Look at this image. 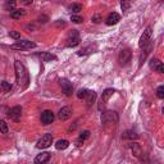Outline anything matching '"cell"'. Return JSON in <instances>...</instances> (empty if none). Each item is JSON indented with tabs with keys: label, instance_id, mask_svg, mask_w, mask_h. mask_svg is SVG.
<instances>
[{
	"label": "cell",
	"instance_id": "cell-32",
	"mask_svg": "<svg viewBox=\"0 0 164 164\" xmlns=\"http://www.w3.org/2000/svg\"><path fill=\"white\" fill-rule=\"evenodd\" d=\"M100 20H101V17H100L99 14H95V15L92 17V22H94V23H99Z\"/></svg>",
	"mask_w": 164,
	"mask_h": 164
},
{
	"label": "cell",
	"instance_id": "cell-26",
	"mask_svg": "<svg viewBox=\"0 0 164 164\" xmlns=\"http://www.w3.org/2000/svg\"><path fill=\"white\" fill-rule=\"evenodd\" d=\"M90 136V131H82L81 135H80V138H78V141L80 142H83L86 138H87Z\"/></svg>",
	"mask_w": 164,
	"mask_h": 164
},
{
	"label": "cell",
	"instance_id": "cell-15",
	"mask_svg": "<svg viewBox=\"0 0 164 164\" xmlns=\"http://www.w3.org/2000/svg\"><path fill=\"white\" fill-rule=\"evenodd\" d=\"M113 94H114V90L113 89H106V90H104V92H102V95H101V101L102 102H108L110 97L113 96Z\"/></svg>",
	"mask_w": 164,
	"mask_h": 164
},
{
	"label": "cell",
	"instance_id": "cell-19",
	"mask_svg": "<svg viewBox=\"0 0 164 164\" xmlns=\"http://www.w3.org/2000/svg\"><path fill=\"white\" fill-rule=\"evenodd\" d=\"M24 14H26V12L23 9H13V12H10V17L13 19H18L20 17H23Z\"/></svg>",
	"mask_w": 164,
	"mask_h": 164
},
{
	"label": "cell",
	"instance_id": "cell-8",
	"mask_svg": "<svg viewBox=\"0 0 164 164\" xmlns=\"http://www.w3.org/2000/svg\"><path fill=\"white\" fill-rule=\"evenodd\" d=\"M118 60H119V64L121 65L128 64V62L131 60V50H130V49H123V50L119 53Z\"/></svg>",
	"mask_w": 164,
	"mask_h": 164
},
{
	"label": "cell",
	"instance_id": "cell-30",
	"mask_svg": "<svg viewBox=\"0 0 164 164\" xmlns=\"http://www.w3.org/2000/svg\"><path fill=\"white\" fill-rule=\"evenodd\" d=\"M9 36L12 39H14V40H19L20 39V34L19 32H17V31H10L9 32Z\"/></svg>",
	"mask_w": 164,
	"mask_h": 164
},
{
	"label": "cell",
	"instance_id": "cell-24",
	"mask_svg": "<svg viewBox=\"0 0 164 164\" xmlns=\"http://www.w3.org/2000/svg\"><path fill=\"white\" fill-rule=\"evenodd\" d=\"M8 124L5 121H0V132L1 133H8Z\"/></svg>",
	"mask_w": 164,
	"mask_h": 164
},
{
	"label": "cell",
	"instance_id": "cell-1",
	"mask_svg": "<svg viewBox=\"0 0 164 164\" xmlns=\"http://www.w3.org/2000/svg\"><path fill=\"white\" fill-rule=\"evenodd\" d=\"M14 71H15V77H17V82L22 89H26L30 82V77H28V72L24 68V65L20 63L19 60L14 62Z\"/></svg>",
	"mask_w": 164,
	"mask_h": 164
},
{
	"label": "cell",
	"instance_id": "cell-18",
	"mask_svg": "<svg viewBox=\"0 0 164 164\" xmlns=\"http://www.w3.org/2000/svg\"><path fill=\"white\" fill-rule=\"evenodd\" d=\"M95 100H96V92L87 90V96H86V101H87V104L91 105V104L95 102Z\"/></svg>",
	"mask_w": 164,
	"mask_h": 164
},
{
	"label": "cell",
	"instance_id": "cell-17",
	"mask_svg": "<svg viewBox=\"0 0 164 164\" xmlns=\"http://www.w3.org/2000/svg\"><path fill=\"white\" fill-rule=\"evenodd\" d=\"M69 146V142L67 140H58L55 142V149L56 150H65Z\"/></svg>",
	"mask_w": 164,
	"mask_h": 164
},
{
	"label": "cell",
	"instance_id": "cell-25",
	"mask_svg": "<svg viewBox=\"0 0 164 164\" xmlns=\"http://www.w3.org/2000/svg\"><path fill=\"white\" fill-rule=\"evenodd\" d=\"M86 96H87V90L86 89L78 90V92H77V97L78 99H86Z\"/></svg>",
	"mask_w": 164,
	"mask_h": 164
},
{
	"label": "cell",
	"instance_id": "cell-13",
	"mask_svg": "<svg viewBox=\"0 0 164 164\" xmlns=\"http://www.w3.org/2000/svg\"><path fill=\"white\" fill-rule=\"evenodd\" d=\"M119 20H121V15L116 13V12H113V13H110L108 15V18L105 19V23L108 24V26H113V24H117Z\"/></svg>",
	"mask_w": 164,
	"mask_h": 164
},
{
	"label": "cell",
	"instance_id": "cell-20",
	"mask_svg": "<svg viewBox=\"0 0 164 164\" xmlns=\"http://www.w3.org/2000/svg\"><path fill=\"white\" fill-rule=\"evenodd\" d=\"M40 58L42 59L44 62H51V60H56V56L50 54V53H42L40 54Z\"/></svg>",
	"mask_w": 164,
	"mask_h": 164
},
{
	"label": "cell",
	"instance_id": "cell-23",
	"mask_svg": "<svg viewBox=\"0 0 164 164\" xmlns=\"http://www.w3.org/2000/svg\"><path fill=\"white\" fill-rule=\"evenodd\" d=\"M123 137H124V138H131V140H132V138H137L138 135H136L133 131H127V132L123 135Z\"/></svg>",
	"mask_w": 164,
	"mask_h": 164
},
{
	"label": "cell",
	"instance_id": "cell-11",
	"mask_svg": "<svg viewBox=\"0 0 164 164\" xmlns=\"http://www.w3.org/2000/svg\"><path fill=\"white\" fill-rule=\"evenodd\" d=\"M71 116H72L71 106H63V108L59 110V113H58V118L60 121H67Z\"/></svg>",
	"mask_w": 164,
	"mask_h": 164
},
{
	"label": "cell",
	"instance_id": "cell-29",
	"mask_svg": "<svg viewBox=\"0 0 164 164\" xmlns=\"http://www.w3.org/2000/svg\"><path fill=\"white\" fill-rule=\"evenodd\" d=\"M71 20L73 23H82L83 22V19H82V17H80V15H72Z\"/></svg>",
	"mask_w": 164,
	"mask_h": 164
},
{
	"label": "cell",
	"instance_id": "cell-16",
	"mask_svg": "<svg viewBox=\"0 0 164 164\" xmlns=\"http://www.w3.org/2000/svg\"><path fill=\"white\" fill-rule=\"evenodd\" d=\"M130 147H131V150H132V153L135 157H140V155L142 154V150H141V147L136 142H132V144H130Z\"/></svg>",
	"mask_w": 164,
	"mask_h": 164
},
{
	"label": "cell",
	"instance_id": "cell-14",
	"mask_svg": "<svg viewBox=\"0 0 164 164\" xmlns=\"http://www.w3.org/2000/svg\"><path fill=\"white\" fill-rule=\"evenodd\" d=\"M150 68L155 69L159 73H164V65L159 59H151L150 60Z\"/></svg>",
	"mask_w": 164,
	"mask_h": 164
},
{
	"label": "cell",
	"instance_id": "cell-21",
	"mask_svg": "<svg viewBox=\"0 0 164 164\" xmlns=\"http://www.w3.org/2000/svg\"><path fill=\"white\" fill-rule=\"evenodd\" d=\"M71 9H72L73 13H80V12L82 10V4H80V3H73L72 7H71Z\"/></svg>",
	"mask_w": 164,
	"mask_h": 164
},
{
	"label": "cell",
	"instance_id": "cell-6",
	"mask_svg": "<svg viewBox=\"0 0 164 164\" xmlns=\"http://www.w3.org/2000/svg\"><path fill=\"white\" fill-rule=\"evenodd\" d=\"M101 121H102V124L106 126L108 123H114V124H117L118 122V117L116 112H112V110H109V112L104 113V116L101 117Z\"/></svg>",
	"mask_w": 164,
	"mask_h": 164
},
{
	"label": "cell",
	"instance_id": "cell-22",
	"mask_svg": "<svg viewBox=\"0 0 164 164\" xmlns=\"http://www.w3.org/2000/svg\"><path fill=\"white\" fill-rule=\"evenodd\" d=\"M0 87H1L5 92H9L10 90H12V85L9 83V82H7V81H3V82H1V86H0Z\"/></svg>",
	"mask_w": 164,
	"mask_h": 164
},
{
	"label": "cell",
	"instance_id": "cell-7",
	"mask_svg": "<svg viewBox=\"0 0 164 164\" xmlns=\"http://www.w3.org/2000/svg\"><path fill=\"white\" fill-rule=\"evenodd\" d=\"M60 86H62V89H63V92L67 96H72V94H73V86L72 83L69 82L67 78H60Z\"/></svg>",
	"mask_w": 164,
	"mask_h": 164
},
{
	"label": "cell",
	"instance_id": "cell-9",
	"mask_svg": "<svg viewBox=\"0 0 164 164\" xmlns=\"http://www.w3.org/2000/svg\"><path fill=\"white\" fill-rule=\"evenodd\" d=\"M54 113L51 112V110H44L42 113H41V122H42V124H50L54 121Z\"/></svg>",
	"mask_w": 164,
	"mask_h": 164
},
{
	"label": "cell",
	"instance_id": "cell-12",
	"mask_svg": "<svg viewBox=\"0 0 164 164\" xmlns=\"http://www.w3.org/2000/svg\"><path fill=\"white\" fill-rule=\"evenodd\" d=\"M50 158H51V154L48 153V151H44V153L39 154L37 157L35 158V164H45L50 160Z\"/></svg>",
	"mask_w": 164,
	"mask_h": 164
},
{
	"label": "cell",
	"instance_id": "cell-31",
	"mask_svg": "<svg viewBox=\"0 0 164 164\" xmlns=\"http://www.w3.org/2000/svg\"><path fill=\"white\" fill-rule=\"evenodd\" d=\"M130 7H131V4H130L128 1H122V3H121V8H122V10H127Z\"/></svg>",
	"mask_w": 164,
	"mask_h": 164
},
{
	"label": "cell",
	"instance_id": "cell-33",
	"mask_svg": "<svg viewBox=\"0 0 164 164\" xmlns=\"http://www.w3.org/2000/svg\"><path fill=\"white\" fill-rule=\"evenodd\" d=\"M0 92H1V87H0Z\"/></svg>",
	"mask_w": 164,
	"mask_h": 164
},
{
	"label": "cell",
	"instance_id": "cell-4",
	"mask_svg": "<svg viewBox=\"0 0 164 164\" xmlns=\"http://www.w3.org/2000/svg\"><path fill=\"white\" fill-rule=\"evenodd\" d=\"M151 35H153V28L151 27H147L145 31H144V34L141 35L140 37V41H138V46H140L141 49L147 46V44H149V41L151 39Z\"/></svg>",
	"mask_w": 164,
	"mask_h": 164
},
{
	"label": "cell",
	"instance_id": "cell-10",
	"mask_svg": "<svg viewBox=\"0 0 164 164\" xmlns=\"http://www.w3.org/2000/svg\"><path fill=\"white\" fill-rule=\"evenodd\" d=\"M20 116H22V108H20V106H14V108H12L9 110V113H8V117L15 122H18L20 119Z\"/></svg>",
	"mask_w": 164,
	"mask_h": 164
},
{
	"label": "cell",
	"instance_id": "cell-5",
	"mask_svg": "<svg viewBox=\"0 0 164 164\" xmlns=\"http://www.w3.org/2000/svg\"><path fill=\"white\" fill-rule=\"evenodd\" d=\"M80 44V34L77 30H72V32L68 35L67 39V46L68 48H75Z\"/></svg>",
	"mask_w": 164,
	"mask_h": 164
},
{
	"label": "cell",
	"instance_id": "cell-27",
	"mask_svg": "<svg viewBox=\"0 0 164 164\" xmlns=\"http://www.w3.org/2000/svg\"><path fill=\"white\" fill-rule=\"evenodd\" d=\"M157 96L159 97V99H163L164 97V86H159V87L157 89Z\"/></svg>",
	"mask_w": 164,
	"mask_h": 164
},
{
	"label": "cell",
	"instance_id": "cell-2",
	"mask_svg": "<svg viewBox=\"0 0 164 164\" xmlns=\"http://www.w3.org/2000/svg\"><path fill=\"white\" fill-rule=\"evenodd\" d=\"M14 50H28V49H35L36 44L34 41H28V40H23V41H18V42L13 44L10 46Z\"/></svg>",
	"mask_w": 164,
	"mask_h": 164
},
{
	"label": "cell",
	"instance_id": "cell-3",
	"mask_svg": "<svg viewBox=\"0 0 164 164\" xmlns=\"http://www.w3.org/2000/svg\"><path fill=\"white\" fill-rule=\"evenodd\" d=\"M53 144V135L51 133H45L42 137L40 138L36 144V147L37 149H46Z\"/></svg>",
	"mask_w": 164,
	"mask_h": 164
},
{
	"label": "cell",
	"instance_id": "cell-28",
	"mask_svg": "<svg viewBox=\"0 0 164 164\" xmlns=\"http://www.w3.org/2000/svg\"><path fill=\"white\" fill-rule=\"evenodd\" d=\"M149 50H151V45H149V46H147V49L145 50V53H142V54H141V56H140V64H142L144 59H145V58H146V55L149 54Z\"/></svg>",
	"mask_w": 164,
	"mask_h": 164
}]
</instances>
